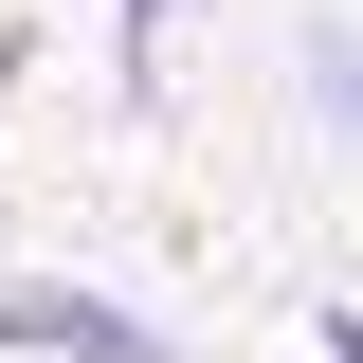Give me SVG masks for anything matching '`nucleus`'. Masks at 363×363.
Listing matches in <instances>:
<instances>
[{
    "label": "nucleus",
    "mask_w": 363,
    "mask_h": 363,
    "mask_svg": "<svg viewBox=\"0 0 363 363\" xmlns=\"http://www.w3.org/2000/svg\"><path fill=\"white\" fill-rule=\"evenodd\" d=\"M0 345H18V363H164L109 291H0Z\"/></svg>",
    "instance_id": "nucleus-1"
},
{
    "label": "nucleus",
    "mask_w": 363,
    "mask_h": 363,
    "mask_svg": "<svg viewBox=\"0 0 363 363\" xmlns=\"http://www.w3.org/2000/svg\"><path fill=\"white\" fill-rule=\"evenodd\" d=\"M309 109H327V128L363 145V37H309Z\"/></svg>",
    "instance_id": "nucleus-2"
},
{
    "label": "nucleus",
    "mask_w": 363,
    "mask_h": 363,
    "mask_svg": "<svg viewBox=\"0 0 363 363\" xmlns=\"http://www.w3.org/2000/svg\"><path fill=\"white\" fill-rule=\"evenodd\" d=\"M164 18H182V0H128V55H164Z\"/></svg>",
    "instance_id": "nucleus-3"
},
{
    "label": "nucleus",
    "mask_w": 363,
    "mask_h": 363,
    "mask_svg": "<svg viewBox=\"0 0 363 363\" xmlns=\"http://www.w3.org/2000/svg\"><path fill=\"white\" fill-rule=\"evenodd\" d=\"M327 363H363V309H327Z\"/></svg>",
    "instance_id": "nucleus-4"
}]
</instances>
